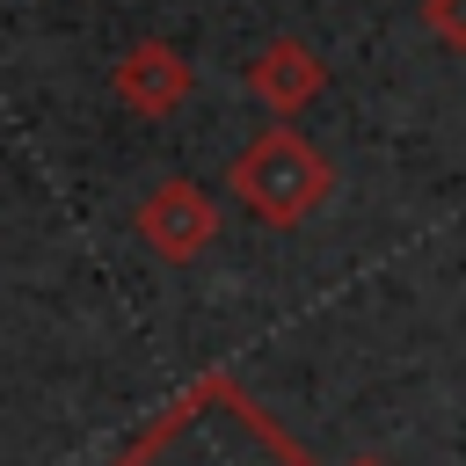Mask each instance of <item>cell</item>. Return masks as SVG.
Returning <instances> with one entry per match:
<instances>
[{"instance_id": "obj_1", "label": "cell", "mask_w": 466, "mask_h": 466, "mask_svg": "<svg viewBox=\"0 0 466 466\" xmlns=\"http://www.w3.org/2000/svg\"><path fill=\"white\" fill-rule=\"evenodd\" d=\"M116 466H306V451L233 379H197Z\"/></svg>"}, {"instance_id": "obj_2", "label": "cell", "mask_w": 466, "mask_h": 466, "mask_svg": "<svg viewBox=\"0 0 466 466\" xmlns=\"http://www.w3.org/2000/svg\"><path fill=\"white\" fill-rule=\"evenodd\" d=\"M226 189H233V204H240L248 218H262V226H299L306 211L328 204L335 175H328V160H320L299 131L269 124V131L226 167Z\"/></svg>"}, {"instance_id": "obj_3", "label": "cell", "mask_w": 466, "mask_h": 466, "mask_svg": "<svg viewBox=\"0 0 466 466\" xmlns=\"http://www.w3.org/2000/svg\"><path fill=\"white\" fill-rule=\"evenodd\" d=\"M138 240L160 255V262H197L211 240H218V204L197 189V182H160L146 204H138Z\"/></svg>"}, {"instance_id": "obj_4", "label": "cell", "mask_w": 466, "mask_h": 466, "mask_svg": "<svg viewBox=\"0 0 466 466\" xmlns=\"http://www.w3.org/2000/svg\"><path fill=\"white\" fill-rule=\"evenodd\" d=\"M248 87H255V102H269L277 116H291V109H306V102L328 87V66H320L299 36H277V44H262V51H255Z\"/></svg>"}, {"instance_id": "obj_5", "label": "cell", "mask_w": 466, "mask_h": 466, "mask_svg": "<svg viewBox=\"0 0 466 466\" xmlns=\"http://www.w3.org/2000/svg\"><path fill=\"white\" fill-rule=\"evenodd\" d=\"M116 95H124V109H138V116H167V109L189 95L182 51H175V44H131L124 66H116Z\"/></svg>"}, {"instance_id": "obj_6", "label": "cell", "mask_w": 466, "mask_h": 466, "mask_svg": "<svg viewBox=\"0 0 466 466\" xmlns=\"http://www.w3.org/2000/svg\"><path fill=\"white\" fill-rule=\"evenodd\" d=\"M422 22H430V36L466 51V0H422Z\"/></svg>"}, {"instance_id": "obj_7", "label": "cell", "mask_w": 466, "mask_h": 466, "mask_svg": "<svg viewBox=\"0 0 466 466\" xmlns=\"http://www.w3.org/2000/svg\"><path fill=\"white\" fill-rule=\"evenodd\" d=\"M357 466H379V459H357Z\"/></svg>"}]
</instances>
